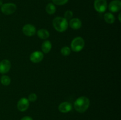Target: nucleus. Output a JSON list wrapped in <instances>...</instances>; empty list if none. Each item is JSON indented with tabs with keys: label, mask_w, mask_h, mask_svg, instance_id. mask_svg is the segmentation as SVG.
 Returning a JSON list of instances; mask_svg holds the SVG:
<instances>
[{
	"label": "nucleus",
	"mask_w": 121,
	"mask_h": 120,
	"mask_svg": "<svg viewBox=\"0 0 121 120\" xmlns=\"http://www.w3.org/2000/svg\"><path fill=\"white\" fill-rule=\"evenodd\" d=\"M89 99L85 96H80L74 102V109L79 113H83L86 111L89 107Z\"/></svg>",
	"instance_id": "obj_1"
},
{
	"label": "nucleus",
	"mask_w": 121,
	"mask_h": 120,
	"mask_svg": "<svg viewBox=\"0 0 121 120\" xmlns=\"http://www.w3.org/2000/svg\"><path fill=\"white\" fill-rule=\"evenodd\" d=\"M53 25L57 31L63 32L68 28L69 22L65 18L57 16L53 20Z\"/></svg>",
	"instance_id": "obj_2"
},
{
	"label": "nucleus",
	"mask_w": 121,
	"mask_h": 120,
	"mask_svg": "<svg viewBox=\"0 0 121 120\" xmlns=\"http://www.w3.org/2000/svg\"><path fill=\"white\" fill-rule=\"evenodd\" d=\"M85 47V40L80 36L76 37L71 42V48L74 52H80Z\"/></svg>",
	"instance_id": "obj_3"
},
{
	"label": "nucleus",
	"mask_w": 121,
	"mask_h": 120,
	"mask_svg": "<svg viewBox=\"0 0 121 120\" xmlns=\"http://www.w3.org/2000/svg\"><path fill=\"white\" fill-rule=\"evenodd\" d=\"M1 10L4 14L9 15L15 12L17 10V6L14 3L3 4L1 7Z\"/></svg>",
	"instance_id": "obj_4"
},
{
	"label": "nucleus",
	"mask_w": 121,
	"mask_h": 120,
	"mask_svg": "<svg viewBox=\"0 0 121 120\" xmlns=\"http://www.w3.org/2000/svg\"><path fill=\"white\" fill-rule=\"evenodd\" d=\"M108 7L106 0H95L94 8L97 12L103 13L105 12Z\"/></svg>",
	"instance_id": "obj_5"
},
{
	"label": "nucleus",
	"mask_w": 121,
	"mask_h": 120,
	"mask_svg": "<svg viewBox=\"0 0 121 120\" xmlns=\"http://www.w3.org/2000/svg\"><path fill=\"white\" fill-rule=\"evenodd\" d=\"M22 32L27 36H32L36 33V28L33 25L26 24L22 27Z\"/></svg>",
	"instance_id": "obj_6"
},
{
	"label": "nucleus",
	"mask_w": 121,
	"mask_h": 120,
	"mask_svg": "<svg viewBox=\"0 0 121 120\" xmlns=\"http://www.w3.org/2000/svg\"><path fill=\"white\" fill-rule=\"evenodd\" d=\"M30 101L26 98H21L17 102V108L20 111L24 112L28 109L30 105Z\"/></svg>",
	"instance_id": "obj_7"
},
{
	"label": "nucleus",
	"mask_w": 121,
	"mask_h": 120,
	"mask_svg": "<svg viewBox=\"0 0 121 120\" xmlns=\"http://www.w3.org/2000/svg\"><path fill=\"white\" fill-rule=\"evenodd\" d=\"M44 58V54L41 51H34L30 56V60L33 63H39Z\"/></svg>",
	"instance_id": "obj_8"
},
{
	"label": "nucleus",
	"mask_w": 121,
	"mask_h": 120,
	"mask_svg": "<svg viewBox=\"0 0 121 120\" xmlns=\"http://www.w3.org/2000/svg\"><path fill=\"white\" fill-rule=\"evenodd\" d=\"M11 67V62L8 60H3L0 62V73L5 74L9 72Z\"/></svg>",
	"instance_id": "obj_9"
},
{
	"label": "nucleus",
	"mask_w": 121,
	"mask_h": 120,
	"mask_svg": "<svg viewBox=\"0 0 121 120\" xmlns=\"http://www.w3.org/2000/svg\"><path fill=\"white\" fill-rule=\"evenodd\" d=\"M109 11L112 12H117L121 9V1L120 0H113L108 5Z\"/></svg>",
	"instance_id": "obj_10"
},
{
	"label": "nucleus",
	"mask_w": 121,
	"mask_h": 120,
	"mask_svg": "<svg viewBox=\"0 0 121 120\" xmlns=\"http://www.w3.org/2000/svg\"><path fill=\"white\" fill-rule=\"evenodd\" d=\"M59 111L62 113H67L72 109V105L69 102H63L58 107Z\"/></svg>",
	"instance_id": "obj_11"
},
{
	"label": "nucleus",
	"mask_w": 121,
	"mask_h": 120,
	"mask_svg": "<svg viewBox=\"0 0 121 120\" xmlns=\"http://www.w3.org/2000/svg\"><path fill=\"white\" fill-rule=\"evenodd\" d=\"M69 26L71 28L73 29H80L82 25V23L80 19L74 18H72L69 21Z\"/></svg>",
	"instance_id": "obj_12"
},
{
	"label": "nucleus",
	"mask_w": 121,
	"mask_h": 120,
	"mask_svg": "<svg viewBox=\"0 0 121 120\" xmlns=\"http://www.w3.org/2000/svg\"><path fill=\"white\" fill-rule=\"evenodd\" d=\"M52 44L50 41H48V40L44 41L41 45V49H42L43 52L44 53H46V54L49 52L52 49Z\"/></svg>",
	"instance_id": "obj_13"
},
{
	"label": "nucleus",
	"mask_w": 121,
	"mask_h": 120,
	"mask_svg": "<svg viewBox=\"0 0 121 120\" xmlns=\"http://www.w3.org/2000/svg\"><path fill=\"white\" fill-rule=\"evenodd\" d=\"M37 36L42 40H46L50 36L49 32L46 29H40L37 32Z\"/></svg>",
	"instance_id": "obj_14"
},
{
	"label": "nucleus",
	"mask_w": 121,
	"mask_h": 120,
	"mask_svg": "<svg viewBox=\"0 0 121 120\" xmlns=\"http://www.w3.org/2000/svg\"><path fill=\"white\" fill-rule=\"evenodd\" d=\"M104 18L106 22H107L108 24H113L115 22V16L111 12L105 13Z\"/></svg>",
	"instance_id": "obj_15"
},
{
	"label": "nucleus",
	"mask_w": 121,
	"mask_h": 120,
	"mask_svg": "<svg viewBox=\"0 0 121 120\" xmlns=\"http://www.w3.org/2000/svg\"><path fill=\"white\" fill-rule=\"evenodd\" d=\"M46 11L49 15H53L56 11V8L54 4L49 3L47 5L46 7Z\"/></svg>",
	"instance_id": "obj_16"
},
{
	"label": "nucleus",
	"mask_w": 121,
	"mask_h": 120,
	"mask_svg": "<svg viewBox=\"0 0 121 120\" xmlns=\"http://www.w3.org/2000/svg\"><path fill=\"white\" fill-rule=\"evenodd\" d=\"M0 81H1V83L3 85H5V86L9 85L11 83L10 78H9L8 76H7V75H3L2 76H1Z\"/></svg>",
	"instance_id": "obj_17"
},
{
	"label": "nucleus",
	"mask_w": 121,
	"mask_h": 120,
	"mask_svg": "<svg viewBox=\"0 0 121 120\" xmlns=\"http://www.w3.org/2000/svg\"><path fill=\"white\" fill-rule=\"evenodd\" d=\"M61 53L63 56H68V55H69L71 53L70 48L69 47H67V46L63 47L61 49Z\"/></svg>",
	"instance_id": "obj_18"
},
{
	"label": "nucleus",
	"mask_w": 121,
	"mask_h": 120,
	"mask_svg": "<svg viewBox=\"0 0 121 120\" xmlns=\"http://www.w3.org/2000/svg\"><path fill=\"white\" fill-rule=\"evenodd\" d=\"M73 16V13L72 11L67 10L65 12V14H64V18L66 19L67 21L68 20H70L72 18Z\"/></svg>",
	"instance_id": "obj_19"
},
{
	"label": "nucleus",
	"mask_w": 121,
	"mask_h": 120,
	"mask_svg": "<svg viewBox=\"0 0 121 120\" xmlns=\"http://www.w3.org/2000/svg\"><path fill=\"white\" fill-rule=\"evenodd\" d=\"M53 4L57 5H63L67 3L69 0H52Z\"/></svg>",
	"instance_id": "obj_20"
},
{
	"label": "nucleus",
	"mask_w": 121,
	"mask_h": 120,
	"mask_svg": "<svg viewBox=\"0 0 121 120\" xmlns=\"http://www.w3.org/2000/svg\"><path fill=\"white\" fill-rule=\"evenodd\" d=\"M37 96L36 94H34V93H31V94H30L28 97V101L32 102H35L37 100Z\"/></svg>",
	"instance_id": "obj_21"
},
{
	"label": "nucleus",
	"mask_w": 121,
	"mask_h": 120,
	"mask_svg": "<svg viewBox=\"0 0 121 120\" xmlns=\"http://www.w3.org/2000/svg\"><path fill=\"white\" fill-rule=\"evenodd\" d=\"M20 120H33L31 117H30V116H24L23 118H22Z\"/></svg>",
	"instance_id": "obj_22"
},
{
	"label": "nucleus",
	"mask_w": 121,
	"mask_h": 120,
	"mask_svg": "<svg viewBox=\"0 0 121 120\" xmlns=\"http://www.w3.org/2000/svg\"><path fill=\"white\" fill-rule=\"evenodd\" d=\"M121 13H119V15H118V19H119V21H120L121 22Z\"/></svg>",
	"instance_id": "obj_23"
},
{
	"label": "nucleus",
	"mask_w": 121,
	"mask_h": 120,
	"mask_svg": "<svg viewBox=\"0 0 121 120\" xmlns=\"http://www.w3.org/2000/svg\"><path fill=\"white\" fill-rule=\"evenodd\" d=\"M2 4H3V2H2V0H0V7H1Z\"/></svg>",
	"instance_id": "obj_24"
},
{
	"label": "nucleus",
	"mask_w": 121,
	"mask_h": 120,
	"mask_svg": "<svg viewBox=\"0 0 121 120\" xmlns=\"http://www.w3.org/2000/svg\"><path fill=\"white\" fill-rule=\"evenodd\" d=\"M0 41H1V40H0Z\"/></svg>",
	"instance_id": "obj_25"
}]
</instances>
